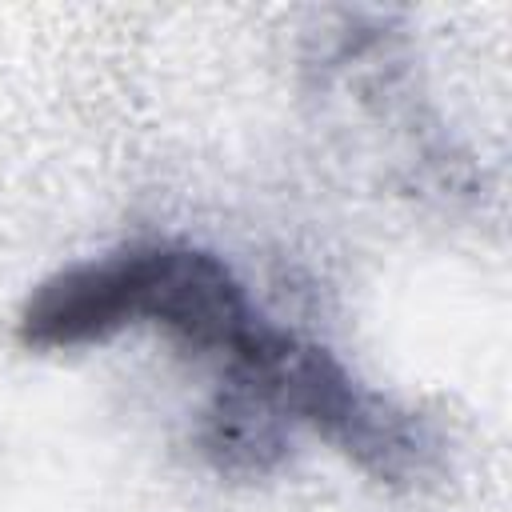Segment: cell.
I'll use <instances>...</instances> for the list:
<instances>
[{
  "label": "cell",
  "mask_w": 512,
  "mask_h": 512,
  "mask_svg": "<svg viewBox=\"0 0 512 512\" xmlns=\"http://www.w3.org/2000/svg\"><path fill=\"white\" fill-rule=\"evenodd\" d=\"M256 316L224 256L188 240H136L44 276L16 312V340L28 352H76L124 328H160L216 364Z\"/></svg>",
  "instance_id": "6da1fadb"
}]
</instances>
